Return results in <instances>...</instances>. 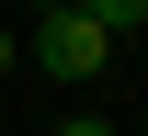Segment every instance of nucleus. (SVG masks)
I'll list each match as a JSON object with an SVG mask.
<instances>
[{
  "instance_id": "1",
  "label": "nucleus",
  "mask_w": 148,
  "mask_h": 136,
  "mask_svg": "<svg viewBox=\"0 0 148 136\" xmlns=\"http://www.w3.org/2000/svg\"><path fill=\"white\" fill-rule=\"evenodd\" d=\"M34 57H46V79H103V68H114V34H103V23H80L69 0H57V12L34 23Z\"/></svg>"
},
{
  "instance_id": "2",
  "label": "nucleus",
  "mask_w": 148,
  "mask_h": 136,
  "mask_svg": "<svg viewBox=\"0 0 148 136\" xmlns=\"http://www.w3.org/2000/svg\"><path fill=\"white\" fill-rule=\"evenodd\" d=\"M69 12H80V23H103V34H114V45H125V34H137V23H148V0H69Z\"/></svg>"
},
{
  "instance_id": "3",
  "label": "nucleus",
  "mask_w": 148,
  "mask_h": 136,
  "mask_svg": "<svg viewBox=\"0 0 148 136\" xmlns=\"http://www.w3.org/2000/svg\"><path fill=\"white\" fill-rule=\"evenodd\" d=\"M57 136H114V125H103V114H69V125H57Z\"/></svg>"
},
{
  "instance_id": "4",
  "label": "nucleus",
  "mask_w": 148,
  "mask_h": 136,
  "mask_svg": "<svg viewBox=\"0 0 148 136\" xmlns=\"http://www.w3.org/2000/svg\"><path fill=\"white\" fill-rule=\"evenodd\" d=\"M0 68H12V34H0Z\"/></svg>"
}]
</instances>
